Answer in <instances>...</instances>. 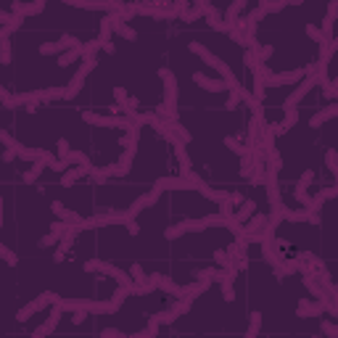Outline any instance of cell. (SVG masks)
I'll use <instances>...</instances> for the list:
<instances>
[{
    "mask_svg": "<svg viewBox=\"0 0 338 338\" xmlns=\"http://www.w3.org/2000/svg\"><path fill=\"white\" fill-rule=\"evenodd\" d=\"M190 51L196 53V56H201L204 58V64L206 66H211V69H217L220 74H222V80L230 85V90H233V87H238L240 82L235 80V74H233V69H230L227 64H225V61L217 56V53H211L209 48H206V45H201V42H190Z\"/></svg>",
    "mask_w": 338,
    "mask_h": 338,
    "instance_id": "cell-1",
    "label": "cell"
},
{
    "mask_svg": "<svg viewBox=\"0 0 338 338\" xmlns=\"http://www.w3.org/2000/svg\"><path fill=\"white\" fill-rule=\"evenodd\" d=\"M159 77L164 80V106L169 109L172 119L177 122V77H175L172 69H166V66L159 69Z\"/></svg>",
    "mask_w": 338,
    "mask_h": 338,
    "instance_id": "cell-2",
    "label": "cell"
},
{
    "mask_svg": "<svg viewBox=\"0 0 338 338\" xmlns=\"http://www.w3.org/2000/svg\"><path fill=\"white\" fill-rule=\"evenodd\" d=\"M58 299H61V296H58V294H53V291H42V294H40L35 301H29L27 306H21V309H19V315H16V320H19V322H24V320H29V317H32L35 312L45 309L48 304H53V306H56V301H58Z\"/></svg>",
    "mask_w": 338,
    "mask_h": 338,
    "instance_id": "cell-3",
    "label": "cell"
},
{
    "mask_svg": "<svg viewBox=\"0 0 338 338\" xmlns=\"http://www.w3.org/2000/svg\"><path fill=\"white\" fill-rule=\"evenodd\" d=\"M317 85V74H306L304 77V80L299 82V87L294 90V93H291L288 98H285V103H283V109H296V106L306 98V95H309V90Z\"/></svg>",
    "mask_w": 338,
    "mask_h": 338,
    "instance_id": "cell-4",
    "label": "cell"
},
{
    "mask_svg": "<svg viewBox=\"0 0 338 338\" xmlns=\"http://www.w3.org/2000/svg\"><path fill=\"white\" fill-rule=\"evenodd\" d=\"M77 48H82V42L77 40L74 35H64V37H58L56 42H45L40 45V56H53V53H61V51H77Z\"/></svg>",
    "mask_w": 338,
    "mask_h": 338,
    "instance_id": "cell-5",
    "label": "cell"
},
{
    "mask_svg": "<svg viewBox=\"0 0 338 338\" xmlns=\"http://www.w3.org/2000/svg\"><path fill=\"white\" fill-rule=\"evenodd\" d=\"M190 304H193V301H188V299H177L166 312H159V315H153V317L159 320V325H172V322H175L180 315H188V312H190Z\"/></svg>",
    "mask_w": 338,
    "mask_h": 338,
    "instance_id": "cell-6",
    "label": "cell"
},
{
    "mask_svg": "<svg viewBox=\"0 0 338 338\" xmlns=\"http://www.w3.org/2000/svg\"><path fill=\"white\" fill-rule=\"evenodd\" d=\"M80 230H82L80 225H71V227H69V233H66L64 238H61V243L56 246V254H53V262H56V264H61V262H64V256L69 254L71 243L77 240V235H80Z\"/></svg>",
    "mask_w": 338,
    "mask_h": 338,
    "instance_id": "cell-7",
    "label": "cell"
},
{
    "mask_svg": "<svg viewBox=\"0 0 338 338\" xmlns=\"http://www.w3.org/2000/svg\"><path fill=\"white\" fill-rule=\"evenodd\" d=\"M304 74H306V69L283 71V74H275V71H272V77H270L264 85H267V87H278V85H299V82L304 80Z\"/></svg>",
    "mask_w": 338,
    "mask_h": 338,
    "instance_id": "cell-8",
    "label": "cell"
},
{
    "mask_svg": "<svg viewBox=\"0 0 338 338\" xmlns=\"http://www.w3.org/2000/svg\"><path fill=\"white\" fill-rule=\"evenodd\" d=\"M82 309L90 315H114L119 312V306L109 299V301H95V299H82Z\"/></svg>",
    "mask_w": 338,
    "mask_h": 338,
    "instance_id": "cell-9",
    "label": "cell"
},
{
    "mask_svg": "<svg viewBox=\"0 0 338 338\" xmlns=\"http://www.w3.org/2000/svg\"><path fill=\"white\" fill-rule=\"evenodd\" d=\"M11 11L16 13V16H21V19L37 16V13L45 11V0H35V3H19V0H13V3H11Z\"/></svg>",
    "mask_w": 338,
    "mask_h": 338,
    "instance_id": "cell-10",
    "label": "cell"
},
{
    "mask_svg": "<svg viewBox=\"0 0 338 338\" xmlns=\"http://www.w3.org/2000/svg\"><path fill=\"white\" fill-rule=\"evenodd\" d=\"M193 82L201 85L206 93H230V85L225 80H211L206 74H193Z\"/></svg>",
    "mask_w": 338,
    "mask_h": 338,
    "instance_id": "cell-11",
    "label": "cell"
},
{
    "mask_svg": "<svg viewBox=\"0 0 338 338\" xmlns=\"http://www.w3.org/2000/svg\"><path fill=\"white\" fill-rule=\"evenodd\" d=\"M51 211L56 214V217L61 220V222H69V225H80L82 227V222H85V217H80L77 211H71L69 206H64L61 201H51Z\"/></svg>",
    "mask_w": 338,
    "mask_h": 338,
    "instance_id": "cell-12",
    "label": "cell"
},
{
    "mask_svg": "<svg viewBox=\"0 0 338 338\" xmlns=\"http://www.w3.org/2000/svg\"><path fill=\"white\" fill-rule=\"evenodd\" d=\"M109 19H111L114 32H116L122 40H127V42H135V40H137V29H132L127 21H122V16H119V13H109Z\"/></svg>",
    "mask_w": 338,
    "mask_h": 338,
    "instance_id": "cell-13",
    "label": "cell"
},
{
    "mask_svg": "<svg viewBox=\"0 0 338 338\" xmlns=\"http://www.w3.org/2000/svg\"><path fill=\"white\" fill-rule=\"evenodd\" d=\"M58 322H61V309L56 306V309H53L48 317H45V322H42V325L32 330V338H48V335H51V333L58 328Z\"/></svg>",
    "mask_w": 338,
    "mask_h": 338,
    "instance_id": "cell-14",
    "label": "cell"
},
{
    "mask_svg": "<svg viewBox=\"0 0 338 338\" xmlns=\"http://www.w3.org/2000/svg\"><path fill=\"white\" fill-rule=\"evenodd\" d=\"M151 280L156 283V288H164L169 296H177V299L182 296V288H180L172 278H166V275H161V272H151Z\"/></svg>",
    "mask_w": 338,
    "mask_h": 338,
    "instance_id": "cell-15",
    "label": "cell"
},
{
    "mask_svg": "<svg viewBox=\"0 0 338 338\" xmlns=\"http://www.w3.org/2000/svg\"><path fill=\"white\" fill-rule=\"evenodd\" d=\"M225 275H227V270H222V267H206V270H198L196 272V280L211 285V283H222Z\"/></svg>",
    "mask_w": 338,
    "mask_h": 338,
    "instance_id": "cell-16",
    "label": "cell"
},
{
    "mask_svg": "<svg viewBox=\"0 0 338 338\" xmlns=\"http://www.w3.org/2000/svg\"><path fill=\"white\" fill-rule=\"evenodd\" d=\"M322 312H325V306H322V301H301L296 306V317H320Z\"/></svg>",
    "mask_w": 338,
    "mask_h": 338,
    "instance_id": "cell-17",
    "label": "cell"
},
{
    "mask_svg": "<svg viewBox=\"0 0 338 338\" xmlns=\"http://www.w3.org/2000/svg\"><path fill=\"white\" fill-rule=\"evenodd\" d=\"M40 95V103H51V101H66V85L61 87H45V90H37Z\"/></svg>",
    "mask_w": 338,
    "mask_h": 338,
    "instance_id": "cell-18",
    "label": "cell"
},
{
    "mask_svg": "<svg viewBox=\"0 0 338 338\" xmlns=\"http://www.w3.org/2000/svg\"><path fill=\"white\" fill-rule=\"evenodd\" d=\"M209 291V283H201V280H196L190 285H182V296L180 299H188V301H196L201 294H206Z\"/></svg>",
    "mask_w": 338,
    "mask_h": 338,
    "instance_id": "cell-19",
    "label": "cell"
},
{
    "mask_svg": "<svg viewBox=\"0 0 338 338\" xmlns=\"http://www.w3.org/2000/svg\"><path fill=\"white\" fill-rule=\"evenodd\" d=\"M254 211H256V201H254V198H246V201L238 206L235 217H238V222H240V225H246V222H249V220L254 217Z\"/></svg>",
    "mask_w": 338,
    "mask_h": 338,
    "instance_id": "cell-20",
    "label": "cell"
},
{
    "mask_svg": "<svg viewBox=\"0 0 338 338\" xmlns=\"http://www.w3.org/2000/svg\"><path fill=\"white\" fill-rule=\"evenodd\" d=\"M85 175H90V169H85V166H74V169H69L66 175H61V185L64 188H71L80 177H85Z\"/></svg>",
    "mask_w": 338,
    "mask_h": 338,
    "instance_id": "cell-21",
    "label": "cell"
},
{
    "mask_svg": "<svg viewBox=\"0 0 338 338\" xmlns=\"http://www.w3.org/2000/svg\"><path fill=\"white\" fill-rule=\"evenodd\" d=\"M225 146L233 151L235 156H240V159L246 156V153H251V146H243V143H240V137H235V135H227V137H225Z\"/></svg>",
    "mask_w": 338,
    "mask_h": 338,
    "instance_id": "cell-22",
    "label": "cell"
},
{
    "mask_svg": "<svg viewBox=\"0 0 338 338\" xmlns=\"http://www.w3.org/2000/svg\"><path fill=\"white\" fill-rule=\"evenodd\" d=\"M42 169H48V164H45V161H37V164H32V166H29L27 172H24L21 182H24V185H32V182H37V177L42 175Z\"/></svg>",
    "mask_w": 338,
    "mask_h": 338,
    "instance_id": "cell-23",
    "label": "cell"
},
{
    "mask_svg": "<svg viewBox=\"0 0 338 338\" xmlns=\"http://www.w3.org/2000/svg\"><path fill=\"white\" fill-rule=\"evenodd\" d=\"M85 87V77H80V74H74L71 80H69V85H66V101H74L77 95H80V90Z\"/></svg>",
    "mask_w": 338,
    "mask_h": 338,
    "instance_id": "cell-24",
    "label": "cell"
},
{
    "mask_svg": "<svg viewBox=\"0 0 338 338\" xmlns=\"http://www.w3.org/2000/svg\"><path fill=\"white\" fill-rule=\"evenodd\" d=\"M98 51H103V42H101V37L98 40H90V42H82V48H80V53H82V61H87V58H95V53Z\"/></svg>",
    "mask_w": 338,
    "mask_h": 338,
    "instance_id": "cell-25",
    "label": "cell"
},
{
    "mask_svg": "<svg viewBox=\"0 0 338 338\" xmlns=\"http://www.w3.org/2000/svg\"><path fill=\"white\" fill-rule=\"evenodd\" d=\"M0 21H3V27H11L13 32H16V29H21V24H24V19L16 16L13 11H0Z\"/></svg>",
    "mask_w": 338,
    "mask_h": 338,
    "instance_id": "cell-26",
    "label": "cell"
},
{
    "mask_svg": "<svg viewBox=\"0 0 338 338\" xmlns=\"http://www.w3.org/2000/svg\"><path fill=\"white\" fill-rule=\"evenodd\" d=\"M56 306H58V309L61 312H80L82 309V299H64V296H61L58 301H56Z\"/></svg>",
    "mask_w": 338,
    "mask_h": 338,
    "instance_id": "cell-27",
    "label": "cell"
},
{
    "mask_svg": "<svg viewBox=\"0 0 338 338\" xmlns=\"http://www.w3.org/2000/svg\"><path fill=\"white\" fill-rule=\"evenodd\" d=\"M304 32L309 35V40H315V42H317V48H322V45H330V42L325 40V35H322V29H320V27H315L312 21L304 27Z\"/></svg>",
    "mask_w": 338,
    "mask_h": 338,
    "instance_id": "cell-28",
    "label": "cell"
},
{
    "mask_svg": "<svg viewBox=\"0 0 338 338\" xmlns=\"http://www.w3.org/2000/svg\"><path fill=\"white\" fill-rule=\"evenodd\" d=\"M259 328H262V312H254L249 320V330H246V338H259Z\"/></svg>",
    "mask_w": 338,
    "mask_h": 338,
    "instance_id": "cell-29",
    "label": "cell"
},
{
    "mask_svg": "<svg viewBox=\"0 0 338 338\" xmlns=\"http://www.w3.org/2000/svg\"><path fill=\"white\" fill-rule=\"evenodd\" d=\"M259 8H262L264 13H278V11L288 8V3H285V0H278V3H272V0H262V3H259Z\"/></svg>",
    "mask_w": 338,
    "mask_h": 338,
    "instance_id": "cell-30",
    "label": "cell"
},
{
    "mask_svg": "<svg viewBox=\"0 0 338 338\" xmlns=\"http://www.w3.org/2000/svg\"><path fill=\"white\" fill-rule=\"evenodd\" d=\"M325 164H328L330 172L338 177V151H335V148H328V151H325Z\"/></svg>",
    "mask_w": 338,
    "mask_h": 338,
    "instance_id": "cell-31",
    "label": "cell"
},
{
    "mask_svg": "<svg viewBox=\"0 0 338 338\" xmlns=\"http://www.w3.org/2000/svg\"><path fill=\"white\" fill-rule=\"evenodd\" d=\"M240 101H243V98H240V90H238V87H233V90L227 93V103H225V109H227V111H235Z\"/></svg>",
    "mask_w": 338,
    "mask_h": 338,
    "instance_id": "cell-32",
    "label": "cell"
},
{
    "mask_svg": "<svg viewBox=\"0 0 338 338\" xmlns=\"http://www.w3.org/2000/svg\"><path fill=\"white\" fill-rule=\"evenodd\" d=\"M0 256H3V262H6V264H11V267H16V264H19V256L13 254V251L8 249V246H6V243L0 246Z\"/></svg>",
    "mask_w": 338,
    "mask_h": 338,
    "instance_id": "cell-33",
    "label": "cell"
},
{
    "mask_svg": "<svg viewBox=\"0 0 338 338\" xmlns=\"http://www.w3.org/2000/svg\"><path fill=\"white\" fill-rule=\"evenodd\" d=\"M0 64H11V40H0Z\"/></svg>",
    "mask_w": 338,
    "mask_h": 338,
    "instance_id": "cell-34",
    "label": "cell"
},
{
    "mask_svg": "<svg viewBox=\"0 0 338 338\" xmlns=\"http://www.w3.org/2000/svg\"><path fill=\"white\" fill-rule=\"evenodd\" d=\"M95 66H98V58H87V61H82V66L77 69V74H80V77H87V74L95 71Z\"/></svg>",
    "mask_w": 338,
    "mask_h": 338,
    "instance_id": "cell-35",
    "label": "cell"
},
{
    "mask_svg": "<svg viewBox=\"0 0 338 338\" xmlns=\"http://www.w3.org/2000/svg\"><path fill=\"white\" fill-rule=\"evenodd\" d=\"M0 143H3L6 148H11V151H19V148H21V143H16V140H13L8 130H0Z\"/></svg>",
    "mask_w": 338,
    "mask_h": 338,
    "instance_id": "cell-36",
    "label": "cell"
},
{
    "mask_svg": "<svg viewBox=\"0 0 338 338\" xmlns=\"http://www.w3.org/2000/svg\"><path fill=\"white\" fill-rule=\"evenodd\" d=\"M127 296H132V294H130V288H122V285H119L114 294H111V301H114L116 306H122V304L127 301Z\"/></svg>",
    "mask_w": 338,
    "mask_h": 338,
    "instance_id": "cell-37",
    "label": "cell"
},
{
    "mask_svg": "<svg viewBox=\"0 0 338 338\" xmlns=\"http://www.w3.org/2000/svg\"><path fill=\"white\" fill-rule=\"evenodd\" d=\"M56 148H58V159H66L69 153L74 151V148L69 146V140H66V137H58V140H56Z\"/></svg>",
    "mask_w": 338,
    "mask_h": 338,
    "instance_id": "cell-38",
    "label": "cell"
},
{
    "mask_svg": "<svg viewBox=\"0 0 338 338\" xmlns=\"http://www.w3.org/2000/svg\"><path fill=\"white\" fill-rule=\"evenodd\" d=\"M74 58H82L80 48H77V51H69V53H61V56H58V66H69Z\"/></svg>",
    "mask_w": 338,
    "mask_h": 338,
    "instance_id": "cell-39",
    "label": "cell"
},
{
    "mask_svg": "<svg viewBox=\"0 0 338 338\" xmlns=\"http://www.w3.org/2000/svg\"><path fill=\"white\" fill-rule=\"evenodd\" d=\"M114 101L122 106V109H125V106H127V101H130V95H127V90L125 87H122V85H116L114 87Z\"/></svg>",
    "mask_w": 338,
    "mask_h": 338,
    "instance_id": "cell-40",
    "label": "cell"
},
{
    "mask_svg": "<svg viewBox=\"0 0 338 338\" xmlns=\"http://www.w3.org/2000/svg\"><path fill=\"white\" fill-rule=\"evenodd\" d=\"M58 243H61V238H58V235H53V233L42 235V238L37 240V246H40V249H51V246H58Z\"/></svg>",
    "mask_w": 338,
    "mask_h": 338,
    "instance_id": "cell-41",
    "label": "cell"
},
{
    "mask_svg": "<svg viewBox=\"0 0 338 338\" xmlns=\"http://www.w3.org/2000/svg\"><path fill=\"white\" fill-rule=\"evenodd\" d=\"M325 201H328V198H325V193H322V190H320V193H315V196H312V204H309V211H315V214H317Z\"/></svg>",
    "mask_w": 338,
    "mask_h": 338,
    "instance_id": "cell-42",
    "label": "cell"
},
{
    "mask_svg": "<svg viewBox=\"0 0 338 338\" xmlns=\"http://www.w3.org/2000/svg\"><path fill=\"white\" fill-rule=\"evenodd\" d=\"M322 333H325L328 338H338V322L325 320V322H322Z\"/></svg>",
    "mask_w": 338,
    "mask_h": 338,
    "instance_id": "cell-43",
    "label": "cell"
},
{
    "mask_svg": "<svg viewBox=\"0 0 338 338\" xmlns=\"http://www.w3.org/2000/svg\"><path fill=\"white\" fill-rule=\"evenodd\" d=\"M233 209H235V206L230 204V201H222V204H220V211H217V214H220V217H225V220H230V217H235V211H233Z\"/></svg>",
    "mask_w": 338,
    "mask_h": 338,
    "instance_id": "cell-44",
    "label": "cell"
},
{
    "mask_svg": "<svg viewBox=\"0 0 338 338\" xmlns=\"http://www.w3.org/2000/svg\"><path fill=\"white\" fill-rule=\"evenodd\" d=\"M0 101H3V109H13V95L8 93V87H0Z\"/></svg>",
    "mask_w": 338,
    "mask_h": 338,
    "instance_id": "cell-45",
    "label": "cell"
},
{
    "mask_svg": "<svg viewBox=\"0 0 338 338\" xmlns=\"http://www.w3.org/2000/svg\"><path fill=\"white\" fill-rule=\"evenodd\" d=\"M101 267H103L101 259H90V262H85V264H82V270H85V272H101Z\"/></svg>",
    "mask_w": 338,
    "mask_h": 338,
    "instance_id": "cell-46",
    "label": "cell"
},
{
    "mask_svg": "<svg viewBox=\"0 0 338 338\" xmlns=\"http://www.w3.org/2000/svg\"><path fill=\"white\" fill-rule=\"evenodd\" d=\"M312 180H315V172H312V169H306V172L301 175V180L296 182V188H304V190H306V185H309Z\"/></svg>",
    "mask_w": 338,
    "mask_h": 338,
    "instance_id": "cell-47",
    "label": "cell"
},
{
    "mask_svg": "<svg viewBox=\"0 0 338 338\" xmlns=\"http://www.w3.org/2000/svg\"><path fill=\"white\" fill-rule=\"evenodd\" d=\"M227 201L233 204V206H240V204L246 201V196H243L240 190H230V198H227Z\"/></svg>",
    "mask_w": 338,
    "mask_h": 338,
    "instance_id": "cell-48",
    "label": "cell"
},
{
    "mask_svg": "<svg viewBox=\"0 0 338 338\" xmlns=\"http://www.w3.org/2000/svg\"><path fill=\"white\" fill-rule=\"evenodd\" d=\"M101 338H125V333L116 330V328H106V330L101 333Z\"/></svg>",
    "mask_w": 338,
    "mask_h": 338,
    "instance_id": "cell-49",
    "label": "cell"
},
{
    "mask_svg": "<svg viewBox=\"0 0 338 338\" xmlns=\"http://www.w3.org/2000/svg\"><path fill=\"white\" fill-rule=\"evenodd\" d=\"M87 315H90V312H85V309H80V312H74V315H71V322H74V325H82V322L87 320Z\"/></svg>",
    "mask_w": 338,
    "mask_h": 338,
    "instance_id": "cell-50",
    "label": "cell"
},
{
    "mask_svg": "<svg viewBox=\"0 0 338 338\" xmlns=\"http://www.w3.org/2000/svg\"><path fill=\"white\" fill-rule=\"evenodd\" d=\"M16 156H19V153H16V151H11V148H6V151H3V164H11V161H13V159H16Z\"/></svg>",
    "mask_w": 338,
    "mask_h": 338,
    "instance_id": "cell-51",
    "label": "cell"
},
{
    "mask_svg": "<svg viewBox=\"0 0 338 338\" xmlns=\"http://www.w3.org/2000/svg\"><path fill=\"white\" fill-rule=\"evenodd\" d=\"M272 51H275V48H272V45H264V48H262V51H259V58H262V64H264V61H267V58L272 56Z\"/></svg>",
    "mask_w": 338,
    "mask_h": 338,
    "instance_id": "cell-52",
    "label": "cell"
},
{
    "mask_svg": "<svg viewBox=\"0 0 338 338\" xmlns=\"http://www.w3.org/2000/svg\"><path fill=\"white\" fill-rule=\"evenodd\" d=\"M127 230H130V235H137V233H140V225H137V222L132 220V222L127 225Z\"/></svg>",
    "mask_w": 338,
    "mask_h": 338,
    "instance_id": "cell-53",
    "label": "cell"
},
{
    "mask_svg": "<svg viewBox=\"0 0 338 338\" xmlns=\"http://www.w3.org/2000/svg\"><path fill=\"white\" fill-rule=\"evenodd\" d=\"M330 85H333V87H338V77H335V80H333V82H330Z\"/></svg>",
    "mask_w": 338,
    "mask_h": 338,
    "instance_id": "cell-54",
    "label": "cell"
}]
</instances>
